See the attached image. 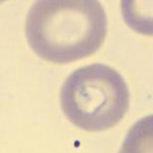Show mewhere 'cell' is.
<instances>
[{
  "mask_svg": "<svg viewBox=\"0 0 153 153\" xmlns=\"http://www.w3.org/2000/svg\"><path fill=\"white\" fill-rule=\"evenodd\" d=\"M106 34L107 18L98 0H36L26 21L30 47L56 65L94 54Z\"/></svg>",
  "mask_w": 153,
  "mask_h": 153,
  "instance_id": "1",
  "label": "cell"
},
{
  "mask_svg": "<svg viewBox=\"0 0 153 153\" xmlns=\"http://www.w3.org/2000/svg\"><path fill=\"white\" fill-rule=\"evenodd\" d=\"M60 106L66 118L87 132H103L122 122L130 106V91L114 68L102 63L71 73L60 90Z\"/></svg>",
  "mask_w": 153,
  "mask_h": 153,
  "instance_id": "2",
  "label": "cell"
},
{
  "mask_svg": "<svg viewBox=\"0 0 153 153\" xmlns=\"http://www.w3.org/2000/svg\"><path fill=\"white\" fill-rule=\"evenodd\" d=\"M120 11L129 28L153 37V0H120Z\"/></svg>",
  "mask_w": 153,
  "mask_h": 153,
  "instance_id": "3",
  "label": "cell"
},
{
  "mask_svg": "<svg viewBox=\"0 0 153 153\" xmlns=\"http://www.w3.org/2000/svg\"><path fill=\"white\" fill-rule=\"evenodd\" d=\"M118 153H153V114L132 126Z\"/></svg>",
  "mask_w": 153,
  "mask_h": 153,
  "instance_id": "4",
  "label": "cell"
}]
</instances>
